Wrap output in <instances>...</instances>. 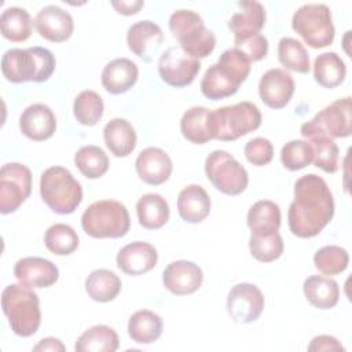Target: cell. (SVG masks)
I'll list each match as a JSON object with an SVG mask.
<instances>
[{
  "instance_id": "cell-26",
  "label": "cell",
  "mask_w": 352,
  "mask_h": 352,
  "mask_svg": "<svg viewBox=\"0 0 352 352\" xmlns=\"http://www.w3.org/2000/svg\"><path fill=\"white\" fill-rule=\"evenodd\" d=\"M103 139L110 153L116 157H126L136 147V132L125 118L110 120L104 125Z\"/></svg>"
},
{
  "instance_id": "cell-47",
  "label": "cell",
  "mask_w": 352,
  "mask_h": 352,
  "mask_svg": "<svg viewBox=\"0 0 352 352\" xmlns=\"http://www.w3.org/2000/svg\"><path fill=\"white\" fill-rule=\"evenodd\" d=\"M111 6L116 8L117 12H120L122 15H133V14L139 12V10L144 6V3L142 0H129V1L113 0Z\"/></svg>"
},
{
  "instance_id": "cell-43",
  "label": "cell",
  "mask_w": 352,
  "mask_h": 352,
  "mask_svg": "<svg viewBox=\"0 0 352 352\" xmlns=\"http://www.w3.org/2000/svg\"><path fill=\"white\" fill-rule=\"evenodd\" d=\"M280 161L289 170H300L314 161V150L308 140H290L280 150Z\"/></svg>"
},
{
  "instance_id": "cell-23",
  "label": "cell",
  "mask_w": 352,
  "mask_h": 352,
  "mask_svg": "<svg viewBox=\"0 0 352 352\" xmlns=\"http://www.w3.org/2000/svg\"><path fill=\"white\" fill-rule=\"evenodd\" d=\"M139 69L135 62L128 58H117L110 60L102 70V85L113 94L120 95L129 91L138 81Z\"/></svg>"
},
{
  "instance_id": "cell-20",
  "label": "cell",
  "mask_w": 352,
  "mask_h": 352,
  "mask_svg": "<svg viewBox=\"0 0 352 352\" xmlns=\"http://www.w3.org/2000/svg\"><path fill=\"white\" fill-rule=\"evenodd\" d=\"M138 176L150 186L165 183L173 169L170 157L160 147H147L142 150L135 162Z\"/></svg>"
},
{
  "instance_id": "cell-35",
  "label": "cell",
  "mask_w": 352,
  "mask_h": 352,
  "mask_svg": "<svg viewBox=\"0 0 352 352\" xmlns=\"http://www.w3.org/2000/svg\"><path fill=\"white\" fill-rule=\"evenodd\" d=\"M0 30L4 38L22 43L32 34V16L21 7H8L1 12Z\"/></svg>"
},
{
  "instance_id": "cell-40",
  "label": "cell",
  "mask_w": 352,
  "mask_h": 352,
  "mask_svg": "<svg viewBox=\"0 0 352 352\" xmlns=\"http://www.w3.org/2000/svg\"><path fill=\"white\" fill-rule=\"evenodd\" d=\"M44 243L51 253L56 256H67L78 248V235L69 224L58 223L47 228Z\"/></svg>"
},
{
  "instance_id": "cell-24",
  "label": "cell",
  "mask_w": 352,
  "mask_h": 352,
  "mask_svg": "<svg viewBox=\"0 0 352 352\" xmlns=\"http://www.w3.org/2000/svg\"><path fill=\"white\" fill-rule=\"evenodd\" d=\"M239 10L228 21V28L234 33V41L258 34L265 25V8L258 1L239 3Z\"/></svg>"
},
{
  "instance_id": "cell-41",
  "label": "cell",
  "mask_w": 352,
  "mask_h": 352,
  "mask_svg": "<svg viewBox=\"0 0 352 352\" xmlns=\"http://www.w3.org/2000/svg\"><path fill=\"white\" fill-rule=\"evenodd\" d=\"M349 263L348 252L337 245H329L320 248L314 256V264L323 275H338L344 272Z\"/></svg>"
},
{
  "instance_id": "cell-12",
  "label": "cell",
  "mask_w": 352,
  "mask_h": 352,
  "mask_svg": "<svg viewBox=\"0 0 352 352\" xmlns=\"http://www.w3.org/2000/svg\"><path fill=\"white\" fill-rule=\"evenodd\" d=\"M32 192V172L19 162H8L0 169V212H15Z\"/></svg>"
},
{
  "instance_id": "cell-30",
  "label": "cell",
  "mask_w": 352,
  "mask_h": 352,
  "mask_svg": "<svg viewBox=\"0 0 352 352\" xmlns=\"http://www.w3.org/2000/svg\"><path fill=\"white\" fill-rule=\"evenodd\" d=\"M164 323L160 315L148 309L132 314L128 322V334L138 344H151L162 334Z\"/></svg>"
},
{
  "instance_id": "cell-3",
  "label": "cell",
  "mask_w": 352,
  "mask_h": 352,
  "mask_svg": "<svg viewBox=\"0 0 352 352\" xmlns=\"http://www.w3.org/2000/svg\"><path fill=\"white\" fill-rule=\"evenodd\" d=\"M55 70V56L44 47L11 48L1 58V73L10 82H43Z\"/></svg>"
},
{
  "instance_id": "cell-38",
  "label": "cell",
  "mask_w": 352,
  "mask_h": 352,
  "mask_svg": "<svg viewBox=\"0 0 352 352\" xmlns=\"http://www.w3.org/2000/svg\"><path fill=\"white\" fill-rule=\"evenodd\" d=\"M104 110L100 95L91 89L81 91L73 103V114L76 120L85 126H94L102 118Z\"/></svg>"
},
{
  "instance_id": "cell-17",
  "label": "cell",
  "mask_w": 352,
  "mask_h": 352,
  "mask_svg": "<svg viewBox=\"0 0 352 352\" xmlns=\"http://www.w3.org/2000/svg\"><path fill=\"white\" fill-rule=\"evenodd\" d=\"M34 26L43 38L52 43H62L70 38L74 22L67 11L51 4L43 7L37 12Z\"/></svg>"
},
{
  "instance_id": "cell-18",
  "label": "cell",
  "mask_w": 352,
  "mask_h": 352,
  "mask_svg": "<svg viewBox=\"0 0 352 352\" xmlns=\"http://www.w3.org/2000/svg\"><path fill=\"white\" fill-rule=\"evenodd\" d=\"M117 267L126 275L136 276L151 271L158 261L157 249L143 241H135L120 249L117 253Z\"/></svg>"
},
{
  "instance_id": "cell-29",
  "label": "cell",
  "mask_w": 352,
  "mask_h": 352,
  "mask_svg": "<svg viewBox=\"0 0 352 352\" xmlns=\"http://www.w3.org/2000/svg\"><path fill=\"white\" fill-rule=\"evenodd\" d=\"M139 224L147 230H158L169 220V205L160 194H144L136 204Z\"/></svg>"
},
{
  "instance_id": "cell-32",
  "label": "cell",
  "mask_w": 352,
  "mask_h": 352,
  "mask_svg": "<svg viewBox=\"0 0 352 352\" xmlns=\"http://www.w3.org/2000/svg\"><path fill=\"white\" fill-rule=\"evenodd\" d=\"M121 286L120 276L104 268L92 271L85 279V290L88 296L98 302H109L114 300L121 292Z\"/></svg>"
},
{
  "instance_id": "cell-2",
  "label": "cell",
  "mask_w": 352,
  "mask_h": 352,
  "mask_svg": "<svg viewBox=\"0 0 352 352\" xmlns=\"http://www.w3.org/2000/svg\"><path fill=\"white\" fill-rule=\"evenodd\" d=\"M249 58L236 48L226 50L217 63L212 65L201 80V92L210 100L234 95L250 72Z\"/></svg>"
},
{
  "instance_id": "cell-15",
  "label": "cell",
  "mask_w": 352,
  "mask_h": 352,
  "mask_svg": "<svg viewBox=\"0 0 352 352\" xmlns=\"http://www.w3.org/2000/svg\"><path fill=\"white\" fill-rule=\"evenodd\" d=\"M204 280L202 270L187 260H177L168 264L162 272V283L172 294L187 296L195 293Z\"/></svg>"
},
{
  "instance_id": "cell-1",
  "label": "cell",
  "mask_w": 352,
  "mask_h": 352,
  "mask_svg": "<svg viewBox=\"0 0 352 352\" xmlns=\"http://www.w3.org/2000/svg\"><path fill=\"white\" fill-rule=\"evenodd\" d=\"M334 216V199L327 183L318 175H304L294 183V199L287 220L293 235L316 236Z\"/></svg>"
},
{
  "instance_id": "cell-39",
  "label": "cell",
  "mask_w": 352,
  "mask_h": 352,
  "mask_svg": "<svg viewBox=\"0 0 352 352\" xmlns=\"http://www.w3.org/2000/svg\"><path fill=\"white\" fill-rule=\"evenodd\" d=\"M278 58L282 66L297 73L309 72V55L305 47L293 37H282L278 43Z\"/></svg>"
},
{
  "instance_id": "cell-5",
  "label": "cell",
  "mask_w": 352,
  "mask_h": 352,
  "mask_svg": "<svg viewBox=\"0 0 352 352\" xmlns=\"http://www.w3.org/2000/svg\"><path fill=\"white\" fill-rule=\"evenodd\" d=\"M261 124L258 107L248 100L219 107L209 114L212 139L221 142L236 140L256 131Z\"/></svg>"
},
{
  "instance_id": "cell-7",
  "label": "cell",
  "mask_w": 352,
  "mask_h": 352,
  "mask_svg": "<svg viewBox=\"0 0 352 352\" xmlns=\"http://www.w3.org/2000/svg\"><path fill=\"white\" fill-rule=\"evenodd\" d=\"M169 30L179 41V47L195 59L206 58L216 47V37L202 16L192 10H177L169 18Z\"/></svg>"
},
{
  "instance_id": "cell-44",
  "label": "cell",
  "mask_w": 352,
  "mask_h": 352,
  "mask_svg": "<svg viewBox=\"0 0 352 352\" xmlns=\"http://www.w3.org/2000/svg\"><path fill=\"white\" fill-rule=\"evenodd\" d=\"M243 153L250 164L264 166L270 164L274 157V146L265 138H254L246 143Z\"/></svg>"
},
{
  "instance_id": "cell-8",
  "label": "cell",
  "mask_w": 352,
  "mask_h": 352,
  "mask_svg": "<svg viewBox=\"0 0 352 352\" xmlns=\"http://www.w3.org/2000/svg\"><path fill=\"white\" fill-rule=\"evenodd\" d=\"M81 226L92 238H121L131 227L128 209L114 199L92 202L81 216Z\"/></svg>"
},
{
  "instance_id": "cell-16",
  "label": "cell",
  "mask_w": 352,
  "mask_h": 352,
  "mask_svg": "<svg viewBox=\"0 0 352 352\" xmlns=\"http://www.w3.org/2000/svg\"><path fill=\"white\" fill-rule=\"evenodd\" d=\"M294 94V80L283 69H270L258 82V95L264 104L271 109L285 107Z\"/></svg>"
},
{
  "instance_id": "cell-10",
  "label": "cell",
  "mask_w": 352,
  "mask_h": 352,
  "mask_svg": "<svg viewBox=\"0 0 352 352\" xmlns=\"http://www.w3.org/2000/svg\"><path fill=\"white\" fill-rule=\"evenodd\" d=\"M208 180L223 194L238 195L249 183L246 169L226 150H214L205 160Z\"/></svg>"
},
{
  "instance_id": "cell-4",
  "label": "cell",
  "mask_w": 352,
  "mask_h": 352,
  "mask_svg": "<svg viewBox=\"0 0 352 352\" xmlns=\"http://www.w3.org/2000/svg\"><path fill=\"white\" fill-rule=\"evenodd\" d=\"M1 308L11 330L19 337L33 336L41 323L38 296L25 283H11L1 293Z\"/></svg>"
},
{
  "instance_id": "cell-48",
  "label": "cell",
  "mask_w": 352,
  "mask_h": 352,
  "mask_svg": "<svg viewBox=\"0 0 352 352\" xmlns=\"http://www.w3.org/2000/svg\"><path fill=\"white\" fill-rule=\"evenodd\" d=\"M65 349L66 348L62 344V341L55 337L43 338L38 341V344L33 346V351H65Z\"/></svg>"
},
{
  "instance_id": "cell-31",
  "label": "cell",
  "mask_w": 352,
  "mask_h": 352,
  "mask_svg": "<svg viewBox=\"0 0 352 352\" xmlns=\"http://www.w3.org/2000/svg\"><path fill=\"white\" fill-rule=\"evenodd\" d=\"M120 340L116 330L106 324H96L85 330L76 341L77 352H114Z\"/></svg>"
},
{
  "instance_id": "cell-25",
  "label": "cell",
  "mask_w": 352,
  "mask_h": 352,
  "mask_svg": "<svg viewBox=\"0 0 352 352\" xmlns=\"http://www.w3.org/2000/svg\"><path fill=\"white\" fill-rule=\"evenodd\" d=\"M177 212L187 223H201L210 212L209 194L199 184H190L184 187L177 197Z\"/></svg>"
},
{
  "instance_id": "cell-22",
  "label": "cell",
  "mask_w": 352,
  "mask_h": 352,
  "mask_svg": "<svg viewBox=\"0 0 352 352\" xmlns=\"http://www.w3.org/2000/svg\"><path fill=\"white\" fill-rule=\"evenodd\" d=\"M162 41L164 34L161 28L148 19L133 23L126 32L128 48L146 62L153 59V55L157 52Z\"/></svg>"
},
{
  "instance_id": "cell-14",
  "label": "cell",
  "mask_w": 352,
  "mask_h": 352,
  "mask_svg": "<svg viewBox=\"0 0 352 352\" xmlns=\"http://www.w3.org/2000/svg\"><path fill=\"white\" fill-rule=\"evenodd\" d=\"M264 309V296L253 283L232 286L227 297V311L236 323H250L260 318Z\"/></svg>"
},
{
  "instance_id": "cell-9",
  "label": "cell",
  "mask_w": 352,
  "mask_h": 352,
  "mask_svg": "<svg viewBox=\"0 0 352 352\" xmlns=\"http://www.w3.org/2000/svg\"><path fill=\"white\" fill-rule=\"evenodd\" d=\"M292 28L312 48H324L334 41L336 29L331 12L322 3L301 6L293 14Z\"/></svg>"
},
{
  "instance_id": "cell-45",
  "label": "cell",
  "mask_w": 352,
  "mask_h": 352,
  "mask_svg": "<svg viewBox=\"0 0 352 352\" xmlns=\"http://www.w3.org/2000/svg\"><path fill=\"white\" fill-rule=\"evenodd\" d=\"M234 44H235L234 48L242 51L249 58L250 62L261 60L263 58H265L268 52V40L261 33L242 38V40H235Z\"/></svg>"
},
{
  "instance_id": "cell-36",
  "label": "cell",
  "mask_w": 352,
  "mask_h": 352,
  "mask_svg": "<svg viewBox=\"0 0 352 352\" xmlns=\"http://www.w3.org/2000/svg\"><path fill=\"white\" fill-rule=\"evenodd\" d=\"M314 150V164L326 173H336L338 169V146L336 142L320 132H311L304 135Z\"/></svg>"
},
{
  "instance_id": "cell-42",
  "label": "cell",
  "mask_w": 352,
  "mask_h": 352,
  "mask_svg": "<svg viewBox=\"0 0 352 352\" xmlns=\"http://www.w3.org/2000/svg\"><path fill=\"white\" fill-rule=\"evenodd\" d=\"M249 249L252 256L261 263H271L283 253V239L279 232L265 235H250Z\"/></svg>"
},
{
  "instance_id": "cell-19",
  "label": "cell",
  "mask_w": 352,
  "mask_h": 352,
  "mask_svg": "<svg viewBox=\"0 0 352 352\" xmlns=\"http://www.w3.org/2000/svg\"><path fill=\"white\" fill-rule=\"evenodd\" d=\"M21 132L34 142L50 139L56 129V118L54 111L43 103L28 106L19 117Z\"/></svg>"
},
{
  "instance_id": "cell-21",
  "label": "cell",
  "mask_w": 352,
  "mask_h": 352,
  "mask_svg": "<svg viewBox=\"0 0 352 352\" xmlns=\"http://www.w3.org/2000/svg\"><path fill=\"white\" fill-rule=\"evenodd\" d=\"M14 275L30 287H50L59 278L58 267L43 257H23L14 265Z\"/></svg>"
},
{
  "instance_id": "cell-46",
  "label": "cell",
  "mask_w": 352,
  "mask_h": 352,
  "mask_svg": "<svg viewBox=\"0 0 352 352\" xmlns=\"http://www.w3.org/2000/svg\"><path fill=\"white\" fill-rule=\"evenodd\" d=\"M308 351H344V346L336 337L322 334L312 338Z\"/></svg>"
},
{
  "instance_id": "cell-11",
  "label": "cell",
  "mask_w": 352,
  "mask_h": 352,
  "mask_svg": "<svg viewBox=\"0 0 352 352\" xmlns=\"http://www.w3.org/2000/svg\"><path fill=\"white\" fill-rule=\"evenodd\" d=\"M300 132L302 136L311 132H320L330 136L331 139L351 136L352 133L351 98L345 96L326 106L312 120L304 122L301 125Z\"/></svg>"
},
{
  "instance_id": "cell-13",
  "label": "cell",
  "mask_w": 352,
  "mask_h": 352,
  "mask_svg": "<svg viewBox=\"0 0 352 352\" xmlns=\"http://www.w3.org/2000/svg\"><path fill=\"white\" fill-rule=\"evenodd\" d=\"M201 69L199 59L187 55L179 45L165 50L158 59L161 80L176 88L190 85Z\"/></svg>"
},
{
  "instance_id": "cell-6",
  "label": "cell",
  "mask_w": 352,
  "mask_h": 352,
  "mask_svg": "<svg viewBox=\"0 0 352 352\" xmlns=\"http://www.w3.org/2000/svg\"><path fill=\"white\" fill-rule=\"evenodd\" d=\"M40 195L52 212L70 214L82 201V188L69 169L50 166L40 177Z\"/></svg>"
},
{
  "instance_id": "cell-28",
  "label": "cell",
  "mask_w": 352,
  "mask_h": 352,
  "mask_svg": "<svg viewBox=\"0 0 352 352\" xmlns=\"http://www.w3.org/2000/svg\"><path fill=\"white\" fill-rule=\"evenodd\" d=\"M280 220L282 217L279 206L270 199H261L253 204L246 216L248 226L254 235L278 232Z\"/></svg>"
},
{
  "instance_id": "cell-37",
  "label": "cell",
  "mask_w": 352,
  "mask_h": 352,
  "mask_svg": "<svg viewBox=\"0 0 352 352\" xmlns=\"http://www.w3.org/2000/svg\"><path fill=\"white\" fill-rule=\"evenodd\" d=\"M77 169L88 179H99L109 169V157L98 146H82L74 155Z\"/></svg>"
},
{
  "instance_id": "cell-33",
  "label": "cell",
  "mask_w": 352,
  "mask_h": 352,
  "mask_svg": "<svg viewBox=\"0 0 352 352\" xmlns=\"http://www.w3.org/2000/svg\"><path fill=\"white\" fill-rule=\"evenodd\" d=\"M209 114L210 110L202 106H194L186 110L180 120L182 135L194 144H205L212 140Z\"/></svg>"
},
{
  "instance_id": "cell-34",
  "label": "cell",
  "mask_w": 352,
  "mask_h": 352,
  "mask_svg": "<svg viewBox=\"0 0 352 352\" xmlns=\"http://www.w3.org/2000/svg\"><path fill=\"white\" fill-rule=\"evenodd\" d=\"M346 76L344 60L336 52H323L316 56L314 63V78L324 88L338 87Z\"/></svg>"
},
{
  "instance_id": "cell-27",
  "label": "cell",
  "mask_w": 352,
  "mask_h": 352,
  "mask_svg": "<svg viewBox=\"0 0 352 352\" xmlns=\"http://www.w3.org/2000/svg\"><path fill=\"white\" fill-rule=\"evenodd\" d=\"M302 290L307 301L318 309H330L340 298L338 283L327 276L311 275L304 280Z\"/></svg>"
}]
</instances>
